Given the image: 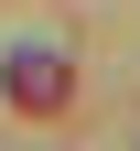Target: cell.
Listing matches in <instances>:
<instances>
[{"label": "cell", "instance_id": "1", "mask_svg": "<svg viewBox=\"0 0 140 151\" xmlns=\"http://www.w3.org/2000/svg\"><path fill=\"white\" fill-rule=\"evenodd\" d=\"M65 97H75V65H65V54H43V43L11 54V108H32V119H43V108H65Z\"/></svg>", "mask_w": 140, "mask_h": 151}]
</instances>
